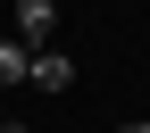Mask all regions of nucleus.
I'll use <instances>...</instances> for the list:
<instances>
[{"label":"nucleus","instance_id":"3","mask_svg":"<svg viewBox=\"0 0 150 133\" xmlns=\"http://www.w3.org/2000/svg\"><path fill=\"white\" fill-rule=\"evenodd\" d=\"M25 67H33V42L0 33V83H25Z\"/></svg>","mask_w":150,"mask_h":133},{"label":"nucleus","instance_id":"2","mask_svg":"<svg viewBox=\"0 0 150 133\" xmlns=\"http://www.w3.org/2000/svg\"><path fill=\"white\" fill-rule=\"evenodd\" d=\"M50 33H59V0H17V42H33V50H42Z\"/></svg>","mask_w":150,"mask_h":133},{"label":"nucleus","instance_id":"5","mask_svg":"<svg viewBox=\"0 0 150 133\" xmlns=\"http://www.w3.org/2000/svg\"><path fill=\"white\" fill-rule=\"evenodd\" d=\"M125 133H150V117H142V125H125Z\"/></svg>","mask_w":150,"mask_h":133},{"label":"nucleus","instance_id":"4","mask_svg":"<svg viewBox=\"0 0 150 133\" xmlns=\"http://www.w3.org/2000/svg\"><path fill=\"white\" fill-rule=\"evenodd\" d=\"M0 133H25V125H17V117H0Z\"/></svg>","mask_w":150,"mask_h":133},{"label":"nucleus","instance_id":"1","mask_svg":"<svg viewBox=\"0 0 150 133\" xmlns=\"http://www.w3.org/2000/svg\"><path fill=\"white\" fill-rule=\"evenodd\" d=\"M25 83L59 100V91H75V58H67V50H50V42H42V50H33V67H25Z\"/></svg>","mask_w":150,"mask_h":133}]
</instances>
